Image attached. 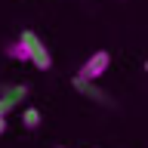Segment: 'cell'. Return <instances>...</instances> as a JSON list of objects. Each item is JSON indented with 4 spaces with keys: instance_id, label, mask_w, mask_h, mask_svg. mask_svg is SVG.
<instances>
[{
    "instance_id": "6da1fadb",
    "label": "cell",
    "mask_w": 148,
    "mask_h": 148,
    "mask_svg": "<svg viewBox=\"0 0 148 148\" xmlns=\"http://www.w3.org/2000/svg\"><path fill=\"white\" fill-rule=\"evenodd\" d=\"M18 40L28 46V62H34V68H37V71H49V68H53V56H49L46 43L34 34V31H25Z\"/></svg>"
},
{
    "instance_id": "7a4b0ae2",
    "label": "cell",
    "mask_w": 148,
    "mask_h": 148,
    "mask_svg": "<svg viewBox=\"0 0 148 148\" xmlns=\"http://www.w3.org/2000/svg\"><path fill=\"white\" fill-rule=\"evenodd\" d=\"M108 65H111V53H108V49H96L92 56H86V62L80 65L77 77H80V80H86V83H96L102 74L108 71Z\"/></svg>"
},
{
    "instance_id": "3957f363",
    "label": "cell",
    "mask_w": 148,
    "mask_h": 148,
    "mask_svg": "<svg viewBox=\"0 0 148 148\" xmlns=\"http://www.w3.org/2000/svg\"><path fill=\"white\" fill-rule=\"evenodd\" d=\"M25 96H28V86H25V83H12V86H6V90L0 92V117H6L12 108H18Z\"/></svg>"
},
{
    "instance_id": "277c9868",
    "label": "cell",
    "mask_w": 148,
    "mask_h": 148,
    "mask_svg": "<svg viewBox=\"0 0 148 148\" xmlns=\"http://www.w3.org/2000/svg\"><path fill=\"white\" fill-rule=\"evenodd\" d=\"M22 123H25V130H37L40 127V111L37 108H25L22 111Z\"/></svg>"
},
{
    "instance_id": "5b68a950",
    "label": "cell",
    "mask_w": 148,
    "mask_h": 148,
    "mask_svg": "<svg viewBox=\"0 0 148 148\" xmlns=\"http://www.w3.org/2000/svg\"><path fill=\"white\" fill-rule=\"evenodd\" d=\"M74 90H80V92H86V96H92V99H102V92L92 86V83H86V80H80V77H74Z\"/></svg>"
},
{
    "instance_id": "8992f818",
    "label": "cell",
    "mask_w": 148,
    "mask_h": 148,
    "mask_svg": "<svg viewBox=\"0 0 148 148\" xmlns=\"http://www.w3.org/2000/svg\"><path fill=\"white\" fill-rule=\"evenodd\" d=\"M6 53L12 56V59H18V62H28V46L22 43V40H16V43H12V46L6 49Z\"/></svg>"
},
{
    "instance_id": "52a82bcc",
    "label": "cell",
    "mask_w": 148,
    "mask_h": 148,
    "mask_svg": "<svg viewBox=\"0 0 148 148\" xmlns=\"http://www.w3.org/2000/svg\"><path fill=\"white\" fill-rule=\"evenodd\" d=\"M6 133V117H0V136Z\"/></svg>"
},
{
    "instance_id": "ba28073f",
    "label": "cell",
    "mask_w": 148,
    "mask_h": 148,
    "mask_svg": "<svg viewBox=\"0 0 148 148\" xmlns=\"http://www.w3.org/2000/svg\"><path fill=\"white\" fill-rule=\"evenodd\" d=\"M145 71H148V62H145Z\"/></svg>"
}]
</instances>
